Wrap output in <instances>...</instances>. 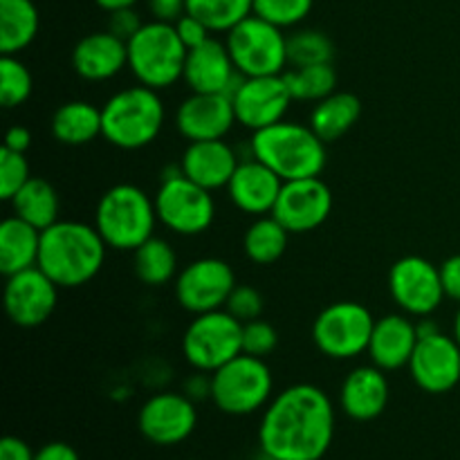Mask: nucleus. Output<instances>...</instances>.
<instances>
[{
	"mask_svg": "<svg viewBox=\"0 0 460 460\" xmlns=\"http://www.w3.org/2000/svg\"><path fill=\"white\" fill-rule=\"evenodd\" d=\"M153 200L157 220L178 236H198L214 225V193L189 180L180 166L166 171Z\"/></svg>",
	"mask_w": 460,
	"mask_h": 460,
	"instance_id": "8",
	"label": "nucleus"
},
{
	"mask_svg": "<svg viewBox=\"0 0 460 460\" xmlns=\"http://www.w3.org/2000/svg\"><path fill=\"white\" fill-rule=\"evenodd\" d=\"M281 187L283 180L270 166L252 155L250 160H243L238 164L236 173L227 184V193L238 211L259 218V216L272 214Z\"/></svg>",
	"mask_w": 460,
	"mask_h": 460,
	"instance_id": "21",
	"label": "nucleus"
},
{
	"mask_svg": "<svg viewBox=\"0 0 460 460\" xmlns=\"http://www.w3.org/2000/svg\"><path fill=\"white\" fill-rule=\"evenodd\" d=\"M386 371L376 364L358 367L346 376L340 389V404L349 418L358 422L376 420L389 404V380Z\"/></svg>",
	"mask_w": 460,
	"mask_h": 460,
	"instance_id": "25",
	"label": "nucleus"
},
{
	"mask_svg": "<svg viewBox=\"0 0 460 460\" xmlns=\"http://www.w3.org/2000/svg\"><path fill=\"white\" fill-rule=\"evenodd\" d=\"M416 328H418V337H429V335H436V332H440V326L434 322L431 317H420L416 322Z\"/></svg>",
	"mask_w": 460,
	"mask_h": 460,
	"instance_id": "49",
	"label": "nucleus"
},
{
	"mask_svg": "<svg viewBox=\"0 0 460 460\" xmlns=\"http://www.w3.org/2000/svg\"><path fill=\"white\" fill-rule=\"evenodd\" d=\"M440 277H443L445 295L460 304V254L449 256V259L440 265Z\"/></svg>",
	"mask_w": 460,
	"mask_h": 460,
	"instance_id": "43",
	"label": "nucleus"
},
{
	"mask_svg": "<svg viewBox=\"0 0 460 460\" xmlns=\"http://www.w3.org/2000/svg\"><path fill=\"white\" fill-rule=\"evenodd\" d=\"M238 164H241L238 153L225 139L189 142L187 151L182 153V160H180L182 173L211 193L218 189H227Z\"/></svg>",
	"mask_w": 460,
	"mask_h": 460,
	"instance_id": "23",
	"label": "nucleus"
},
{
	"mask_svg": "<svg viewBox=\"0 0 460 460\" xmlns=\"http://www.w3.org/2000/svg\"><path fill=\"white\" fill-rule=\"evenodd\" d=\"M9 202H12L13 216H18L40 232L57 223L58 209H61L57 189L48 180L34 178V175Z\"/></svg>",
	"mask_w": 460,
	"mask_h": 460,
	"instance_id": "30",
	"label": "nucleus"
},
{
	"mask_svg": "<svg viewBox=\"0 0 460 460\" xmlns=\"http://www.w3.org/2000/svg\"><path fill=\"white\" fill-rule=\"evenodd\" d=\"M34 460H81L75 447L67 443H48L34 454Z\"/></svg>",
	"mask_w": 460,
	"mask_h": 460,
	"instance_id": "47",
	"label": "nucleus"
},
{
	"mask_svg": "<svg viewBox=\"0 0 460 460\" xmlns=\"http://www.w3.org/2000/svg\"><path fill=\"white\" fill-rule=\"evenodd\" d=\"M34 79L18 57L3 54L0 58V102L4 108H18L31 97Z\"/></svg>",
	"mask_w": 460,
	"mask_h": 460,
	"instance_id": "36",
	"label": "nucleus"
},
{
	"mask_svg": "<svg viewBox=\"0 0 460 460\" xmlns=\"http://www.w3.org/2000/svg\"><path fill=\"white\" fill-rule=\"evenodd\" d=\"M225 43L241 76H274L288 70V34L256 13L227 31Z\"/></svg>",
	"mask_w": 460,
	"mask_h": 460,
	"instance_id": "9",
	"label": "nucleus"
},
{
	"mask_svg": "<svg viewBox=\"0 0 460 460\" xmlns=\"http://www.w3.org/2000/svg\"><path fill=\"white\" fill-rule=\"evenodd\" d=\"M72 67L90 84L111 81L128 67V43L112 31H93L72 49Z\"/></svg>",
	"mask_w": 460,
	"mask_h": 460,
	"instance_id": "22",
	"label": "nucleus"
},
{
	"mask_svg": "<svg viewBox=\"0 0 460 460\" xmlns=\"http://www.w3.org/2000/svg\"><path fill=\"white\" fill-rule=\"evenodd\" d=\"M148 7H151L155 21L175 22L184 13L187 0H148Z\"/></svg>",
	"mask_w": 460,
	"mask_h": 460,
	"instance_id": "44",
	"label": "nucleus"
},
{
	"mask_svg": "<svg viewBox=\"0 0 460 460\" xmlns=\"http://www.w3.org/2000/svg\"><path fill=\"white\" fill-rule=\"evenodd\" d=\"M314 0H254V13L272 25L288 30L296 27L313 12Z\"/></svg>",
	"mask_w": 460,
	"mask_h": 460,
	"instance_id": "37",
	"label": "nucleus"
},
{
	"mask_svg": "<svg viewBox=\"0 0 460 460\" xmlns=\"http://www.w3.org/2000/svg\"><path fill=\"white\" fill-rule=\"evenodd\" d=\"M454 337H456V341L460 344V308H458L456 317H454Z\"/></svg>",
	"mask_w": 460,
	"mask_h": 460,
	"instance_id": "51",
	"label": "nucleus"
},
{
	"mask_svg": "<svg viewBox=\"0 0 460 460\" xmlns=\"http://www.w3.org/2000/svg\"><path fill=\"white\" fill-rule=\"evenodd\" d=\"M30 180V162H27L25 153L9 151L3 146L0 151V198L9 202Z\"/></svg>",
	"mask_w": 460,
	"mask_h": 460,
	"instance_id": "38",
	"label": "nucleus"
},
{
	"mask_svg": "<svg viewBox=\"0 0 460 460\" xmlns=\"http://www.w3.org/2000/svg\"><path fill=\"white\" fill-rule=\"evenodd\" d=\"M418 328L409 314H386L376 319L371 341H368V359L382 371H400L409 367L411 355L418 346Z\"/></svg>",
	"mask_w": 460,
	"mask_h": 460,
	"instance_id": "24",
	"label": "nucleus"
},
{
	"mask_svg": "<svg viewBox=\"0 0 460 460\" xmlns=\"http://www.w3.org/2000/svg\"><path fill=\"white\" fill-rule=\"evenodd\" d=\"M58 304V286L36 265L7 277L4 310L12 323L21 328L43 326Z\"/></svg>",
	"mask_w": 460,
	"mask_h": 460,
	"instance_id": "16",
	"label": "nucleus"
},
{
	"mask_svg": "<svg viewBox=\"0 0 460 460\" xmlns=\"http://www.w3.org/2000/svg\"><path fill=\"white\" fill-rule=\"evenodd\" d=\"M332 211V191L322 178L283 182L272 216L290 234L314 232Z\"/></svg>",
	"mask_w": 460,
	"mask_h": 460,
	"instance_id": "15",
	"label": "nucleus"
},
{
	"mask_svg": "<svg viewBox=\"0 0 460 460\" xmlns=\"http://www.w3.org/2000/svg\"><path fill=\"white\" fill-rule=\"evenodd\" d=\"M184 395L191 398L193 402L202 398H211V373L207 376V373L198 371L196 376L189 377V380L184 382Z\"/></svg>",
	"mask_w": 460,
	"mask_h": 460,
	"instance_id": "46",
	"label": "nucleus"
},
{
	"mask_svg": "<svg viewBox=\"0 0 460 460\" xmlns=\"http://www.w3.org/2000/svg\"><path fill=\"white\" fill-rule=\"evenodd\" d=\"M31 146V133L25 126H12L4 135V148L16 153H27V148Z\"/></svg>",
	"mask_w": 460,
	"mask_h": 460,
	"instance_id": "48",
	"label": "nucleus"
},
{
	"mask_svg": "<svg viewBox=\"0 0 460 460\" xmlns=\"http://www.w3.org/2000/svg\"><path fill=\"white\" fill-rule=\"evenodd\" d=\"M283 81L295 102L317 103L337 90V70L332 63L290 67L283 72Z\"/></svg>",
	"mask_w": 460,
	"mask_h": 460,
	"instance_id": "33",
	"label": "nucleus"
},
{
	"mask_svg": "<svg viewBox=\"0 0 460 460\" xmlns=\"http://www.w3.org/2000/svg\"><path fill=\"white\" fill-rule=\"evenodd\" d=\"M187 52L173 22H144L128 40V70L139 84L160 93L182 79Z\"/></svg>",
	"mask_w": 460,
	"mask_h": 460,
	"instance_id": "6",
	"label": "nucleus"
},
{
	"mask_svg": "<svg viewBox=\"0 0 460 460\" xmlns=\"http://www.w3.org/2000/svg\"><path fill=\"white\" fill-rule=\"evenodd\" d=\"M263 308H265L263 295H261V292L252 286L234 288V292L229 295V299H227V305H225V310H227V313H232L234 317L243 323L261 319Z\"/></svg>",
	"mask_w": 460,
	"mask_h": 460,
	"instance_id": "40",
	"label": "nucleus"
},
{
	"mask_svg": "<svg viewBox=\"0 0 460 460\" xmlns=\"http://www.w3.org/2000/svg\"><path fill=\"white\" fill-rule=\"evenodd\" d=\"M241 79L227 43H220L214 36L187 52L182 81L191 88V93L232 94Z\"/></svg>",
	"mask_w": 460,
	"mask_h": 460,
	"instance_id": "20",
	"label": "nucleus"
},
{
	"mask_svg": "<svg viewBox=\"0 0 460 460\" xmlns=\"http://www.w3.org/2000/svg\"><path fill=\"white\" fill-rule=\"evenodd\" d=\"M103 12H117V9H124V7H135L139 0H94Z\"/></svg>",
	"mask_w": 460,
	"mask_h": 460,
	"instance_id": "50",
	"label": "nucleus"
},
{
	"mask_svg": "<svg viewBox=\"0 0 460 460\" xmlns=\"http://www.w3.org/2000/svg\"><path fill=\"white\" fill-rule=\"evenodd\" d=\"M39 25L34 0H0V52L18 57L34 43Z\"/></svg>",
	"mask_w": 460,
	"mask_h": 460,
	"instance_id": "29",
	"label": "nucleus"
},
{
	"mask_svg": "<svg viewBox=\"0 0 460 460\" xmlns=\"http://www.w3.org/2000/svg\"><path fill=\"white\" fill-rule=\"evenodd\" d=\"M243 353V322L227 310L196 314L182 335V355L196 371L214 373Z\"/></svg>",
	"mask_w": 460,
	"mask_h": 460,
	"instance_id": "10",
	"label": "nucleus"
},
{
	"mask_svg": "<svg viewBox=\"0 0 460 460\" xmlns=\"http://www.w3.org/2000/svg\"><path fill=\"white\" fill-rule=\"evenodd\" d=\"M184 12L200 18L211 31H232L254 13V0H187Z\"/></svg>",
	"mask_w": 460,
	"mask_h": 460,
	"instance_id": "34",
	"label": "nucleus"
},
{
	"mask_svg": "<svg viewBox=\"0 0 460 460\" xmlns=\"http://www.w3.org/2000/svg\"><path fill=\"white\" fill-rule=\"evenodd\" d=\"M274 377L263 358L241 353L211 373V400L229 416H250L268 407Z\"/></svg>",
	"mask_w": 460,
	"mask_h": 460,
	"instance_id": "7",
	"label": "nucleus"
},
{
	"mask_svg": "<svg viewBox=\"0 0 460 460\" xmlns=\"http://www.w3.org/2000/svg\"><path fill=\"white\" fill-rule=\"evenodd\" d=\"M407 368L413 382L425 394L443 395L456 389L460 382V344L456 337H449L440 331L418 340Z\"/></svg>",
	"mask_w": 460,
	"mask_h": 460,
	"instance_id": "18",
	"label": "nucleus"
},
{
	"mask_svg": "<svg viewBox=\"0 0 460 460\" xmlns=\"http://www.w3.org/2000/svg\"><path fill=\"white\" fill-rule=\"evenodd\" d=\"M40 229L31 227L18 216H9L0 225V272L4 277L39 265Z\"/></svg>",
	"mask_w": 460,
	"mask_h": 460,
	"instance_id": "26",
	"label": "nucleus"
},
{
	"mask_svg": "<svg viewBox=\"0 0 460 460\" xmlns=\"http://www.w3.org/2000/svg\"><path fill=\"white\" fill-rule=\"evenodd\" d=\"M376 317L359 301H335L317 314L313 341L331 359H355L368 350Z\"/></svg>",
	"mask_w": 460,
	"mask_h": 460,
	"instance_id": "11",
	"label": "nucleus"
},
{
	"mask_svg": "<svg viewBox=\"0 0 460 460\" xmlns=\"http://www.w3.org/2000/svg\"><path fill=\"white\" fill-rule=\"evenodd\" d=\"M290 232L272 214L259 216L243 236V252L256 265H272L286 254Z\"/></svg>",
	"mask_w": 460,
	"mask_h": 460,
	"instance_id": "32",
	"label": "nucleus"
},
{
	"mask_svg": "<svg viewBox=\"0 0 460 460\" xmlns=\"http://www.w3.org/2000/svg\"><path fill=\"white\" fill-rule=\"evenodd\" d=\"M142 18L135 12V7H124L117 9V12L108 13V31H112L115 36H119L121 40L128 43L139 30H142Z\"/></svg>",
	"mask_w": 460,
	"mask_h": 460,
	"instance_id": "42",
	"label": "nucleus"
},
{
	"mask_svg": "<svg viewBox=\"0 0 460 460\" xmlns=\"http://www.w3.org/2000/svg\"><path fill=\"white\" fill-rule=\"evenodd\" d=\"M108 245L94 225L57 220L40 232L39 268L58 288H81L103 268Z\"/></svg>",
	"mask_w": 460,
	"mask_h": 460,
	"instance_id": "2",
	"label": "nucleus"
},
{
	"mask_svg": "<svg viewBox=\"0 0 460 460\" xmlns=\"http://www.w3.org/2000/svg\"><path fill=\"white\" fill-rule=\"evenodd\" d=\"M49 128L57 142L66 146H85L103 135L102 108L93 106L84 99L66 102L54 111Z\"/></svg>",
	"mask_w": 460,
	"mask_h": 460,
	"instance_id": "27",
	"label": "nucleus"
},
{
	"mask_svg": "<svg viewBox=\"0 0 460 460\" xmlns=\"http://www.w3.org/2000/svg\"><path fill=\"white\" fill-rule=\"evenodd\" d=\"M335 45L331 36L319 30H296L288 36V66L304 67L332 63Z\"/></svg>",
	"mask_w": 460,
	"mask_h": 460,
	"instance_id": "35",
	"label": "nucleus"
},
{
	"mask_svg": "<svg viewBox=\"0 0 460 460\" xmlns=\"http://www.w3.org/2000/svg\"><path fill=\"white\" fill-rule=\"evenodd\" d=\"M157 220L155 200L135 184H115L99 198L94 209V227L106 241L108 250L135 252L153 238Z\"/></svg>",
	"mask_w": 460,
	"mask_h": 460,
	"instance_id": "5",
	"label": "nucleus"
},
{
	"mask_svg": "<svg viewBox=\"0 0 460 460\" xmlns=\"http://www.w3.org/2000/svg\"><path fill=\"white\" fill-rule=\"evenodd\" d=\"M166 111L160 93L146 85H130L112 94L102 106L103 135L121 151H139L157 139L164 128Z\"/></svg>",
	"mask_w": 460,
	"mask_h": 460,
	"instance_id": "4",
	"label": "nucleus"
},
{
	"mask_svg": "<svg viewBox=\"0 0 460 460\" xmlns=\"http://www.w3.org/2000/svg\"><path fill=\"white\" fill-rule=\"evenodd\" d=\"M279 346V332L265 319L243 323V353L254 355V358H268Z\"/></svg>",
	"mask_w": 460,
	"mask_h": 460,
	"instance_id": "39",
	"label": "nucleus"
},
{
	"mask_svg": "<svg viewBox=\"0 0 460 460\" xmlns=\"http://www.w3.org/2000/svg\"><path fill=\"white\" fill-rule=\"evenodd\" d=\"M133 270L139 283L162 288L178 277V254L169 241L153 236L133 252Z\"/></svg>",
	"mask_w": 460,
	"mask_h": 460,
	"instance_id": "31",
	"label": "nucleus"
},
{
	"mask_svg": "<svg viewBox=\"0 0 460 460\" xmlns=\"http://www.w3.org/2000/svg\"><path fill=\"white\" fill-rule=\"evenodd\" d=\"M0 460H34V452L25 440L16 438V436H7L0 443Z\"/></svg>",
	"mask_w": 460,
	"mask_h": 460,
	"instance_id": "45",
	"label": "nucleus"
},
{
	"mask_svg": "<svg viewBox=\"0 0 460 460\" xmlns=\"http://www.w3.org/2000/svg\"><path fill=\"white\" fill-rule=\"evenodd\" d=\"M292 102L295 99L283 81V75L243 76L232 93L236 124L252 133L286 119Z\"/></svg>",
	"mask_w": 460,
	"mask_h": 460,
	"instance_id": "14",
	"label": "nucleus"
},
{
	"mask_svg": "<svg viewBox=\"0 0 460 460\" xmlns=\"http://www.w3.org/2000/svg\"><path fill=\"white\" fill-rule=\"evenodd\" d=\"M389 292L398 308L409 317H431L445 295L440 268L422 256H404L389 270Z\"/></svg>",
	"mask_w": 460,
	"mask_h": 460,
	"instance_id": "13",
	"label": "nucleus"
},
{
	"mask_svg": "<svg viewBox=\"0 0 460 460\" xmlns=\"http://www.w3.org/2000/svg\"><path fill=\"white\" fill-rule=\"evenodd\" d=\"M196 425V402L184 394H171V391L148 398L137 416V427L144 438L162 447L187 440Z\"/></svg>",
	"mask_w": 460,
	"mask_h": 460,
	"instance_id": "17",
	"label": "nucleus"
},
{
	"mask_svg": "<svg viewBox=\"0 0 460 460\" xmlns=\"http://www.w3.org/2000/svg\"><path fill=\"white\" fill-rule=\"evenodd\" d=\"M236 286V274L227 261L205 256L180 270L173 281V292L187 313L205 314L223 310Z\"/></svg>",
	"mask_w": 460,
	"mask_h": 460,
	"instance_id": "12",
	"label": "nucleus"
},
{
	"mask_svg": "<svg viewBox=\"0 0 460 460\" xmlns=\"http://www.w3.org/2000/svg\"><path fill=\"white\" fill-rule=\"evenodd\" d=\"M236 124L232 94L191 93L175 111V128L187 142L225 139Z\"/></svg>",
	"mask_w": 460,
	"mask_h": 460,
	"instance_id": "19",
	"label": "nucleus"
},
{
	"mask_svg": "<svg viewBox=\"0 0 460 460\" xmlns=\"http://www.w3.org/2000/svg\"><path fill=\"white\" fill-rule=\"evenodd\" d=\"M250 151L283 182L319 178L328 160L326 142H322L310 126L288 119L256 130L250 139Z\"/></svg>",
	"mask_w": 460,
	"mask_h": 460,
	"instance_id": "3",
	"label": "nucleus"
},
{
	"mask_svg": "<svg viewBox=\"0 0 460 460\" xmlns=\"http://www.w3.org/2000/svg\"><path fill=\"white\" fill-rule=\"evenodd\" d=\"M335 436V407L314 385H295L265 407L259 443L270 460H322Z\"/></svg>",
	"mask_w": 460,
	"mask_h": 460,
	"instance_id": "1",
	"label": "nucleus"
},
{
	"mask_svg": "<svg viewBox=\"0 0 460 460\" xmlns=\"http://www.w3.org/2000/svg\"><path fill=\"white\" fill-rule=\"evenodd\" d=\"M173 25H175V31H178L180 40H182L184 48L187 49L198 48V45H202L205 40H209L211 34H214V31H211L209 27L200 21V18H196L193 13H189V12H184L182 16L173 22Z\"/></svg>",
	"mask_w": 460,
	"mask_h": 460,
	"instance_id": "41",
	"label": "nucleus"
},
{
	"mask_svg": "<svg viewBox=\"0 0 460 460\" xmlns=\"http://www.w3.org/2000/svg\"><path fill=\"white\" fill-rule=\"evenodd\" d=\"M359 115H362V102L358 94L335 90L326 99L314 103L308 126L322 142L331 144L344 137L358 124Z\"/></svg>",
	"mask_w": 460,
	"mask_h": 460,
	"instance_id": "28",
	"label": "nucleus"
}]
</instances>
